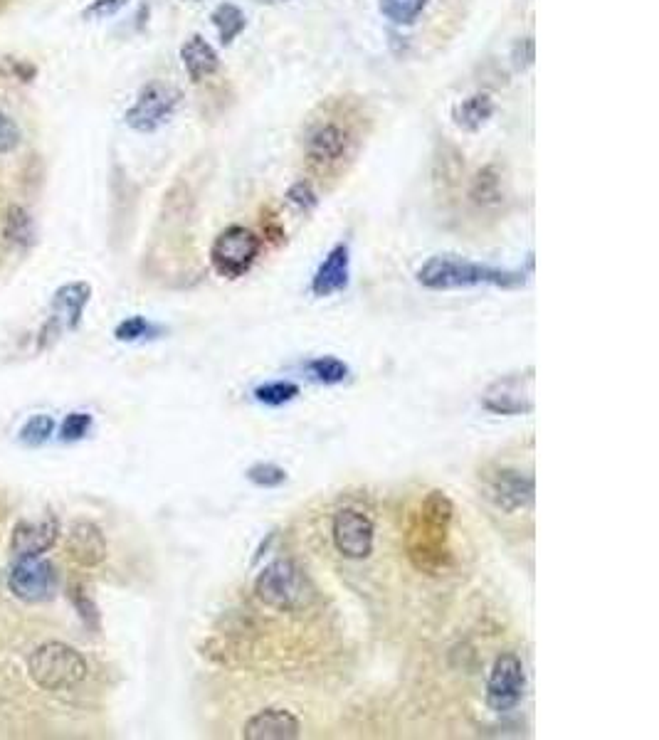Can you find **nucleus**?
Listing matches in <instances>:
<instances>
[{"mask_svg":"<svg viewBox=\"0 0 659 740\" xmlns=\"http://www.w3.org/2000/svg\"><path fill=\"white\" fill-rule=\"evenodd\" d=\"M361 119L358 109L346 99L321 104L319 114L311 116L304 131V156L311 171L331 176L351 161L361 144Z\"/></svg>","mask_w":659,"mask_h":740,"instance_id":"1","label":"nucleus"},{"mask_svg":"<svg viewBox=\"0 0 659 740\" xmlns=\"http://www.w3.org/2000/svg\"><path fill=\"white\" fill-rule=\"evenodd\" d=\"M455 504L442 489L427 491L408 528V555L425 573H440L450 563V528Z\"/></svg>","mask_w":659,"mask_h":740,"instance_id":"2","label":"nucleus"},{"mask_svg":"<svg viewBox=\"0 0 659 740\" xmlns=\"http://www.w3.org/2000/svg\"><path fill=\"white\" fill-rule=\"evenodd\" d=\"M418 282L425 289L447 292V289L467 287H502L516 289L524 287V272H509V269L489 267V264L472 262L460 255H435L418 269Z\"/></svg>","mask_w":659,"mask_h":740,"instance_id":"3","label":"nucleus"},{"mask_svg":"<svg viewBox=\"0 0 659 740\" xmlns=\"http://www.w3.org/2000/svg\"><path fill=\"white\" fill-rule=\"evenodd\" d=\"M255 597L274 612H302L316 600V588L292 558H277L257 575Z\"/></svg>","mask_w":659,"mask_h":740,"instance_id":"4","label":"nucleus"},{"mask_svg":"<svg viewBox=\"0 0 659 740\" xmlns=\"http://www.w3.org/2000/svg\"><path fill=\"white\" fill-rule=\"evenodd\" d=\"M28 674L45 691L75 689L89 676V664L75 647L65 642L40 644L28 659Z\"/></svg>","mask_w":659,"mask_h":740,"instance_id":"5","label":"nucleus"},{"mask_svg":"<svg viewBox=\"0 0 659 740\" xmlns=\"http://www.w3.org/2000/svg\"><path fill=\"white\" fill-rule=\"evenodd\" d=\"M262 250V240L257 232L245 225H230L215 237L210 247V264L225 279L245 277L257 262Z\"/></svg>","mask_w":659,"mask_h":740,"instance_id":"6","label":"nucleus"},{"mask_svg":"<svg viewBox=\"0 0 659 740\" xmlns=\"http://www.w3.org/2000/svg\"><path fill=\"white\" fill-rule=\"evenodd\" d=\"M526 696V666L516 652H502L487 676L484 703L494 713H509Z\"/></svg>","mask_w":659,"mask_h":740,"instance_id":"7","label":"nucleus"},{"mask_svg":"<svg viewBox=\"0 0 659 740\" xmlns=\"http://www.w3.org/2000/svg\"><path fill=\"white\" fill-rule=\"evenodd\" d=\"M331 543L346 560H366L376 548V523L356 506L339 509L331 518Z\"/></svg>","mask_w":659,"mask_h":740,"instance_id":"8","label":"nucleus"},{"mask_svg":"<svg viewBox=\"0 0 659 740\" xmlns=\"http://www.w3.org/2000/svg\"><path fill=\"white\" fill-rule=\"evenodd\" d=\"M534 370L509 373L492 380L482 393V407L492 415H531L534 412Z\"/></svg>","mask_w":659,"mask_h":740,"instance_id":"9","label":"nucleus"},{"mask_svg":"<svg viewBox=\"0 0 659 740\" xmlns=\"http://www.w3.org/2000/svg\"><path fill=\"white\" fill-rule=\"evenodd\" d=\"M178 102H181V92L173 89L171 84L149 82L139 92L136 102L126 109V126H131L139 134H151V131L161 129L171 119Z\"/></svg>","mask_w":659,"mask_h":740,"instance_id":"10","label":"nucleus"},{"mask_svg":"<svg viewBox=\"0 0 659 740\" xmlns=\"http://www.w3.org/2000/svg\"><path fill=\"white\" fill-rule=\"evenodd\" d=\"M8 588L23 602H45L55 597L57 573L50 560L40 555H28L13 565L8 575Z\"/></svg>","mask_w":659,"mask_h":740,"instance_id":"11","label":"nucleus"},{"mask_svg":"<svg viewBox=\"0 0 659 740\" xmlns=\"http://www.w3.org/2000/svg\"><path fill=\"white\" fill-rule=\"evenodd\" d=\"M484 491H487V499L499 511H504V514H519V511L529 509L534 504L536 481L531 474L521 472V469L504 467L489 474Z\"/></svg>","mask_w":659,"mask_h":740,"instance_id":"12","label":"nucleus"},{"mask_svg":"<svg viewBox=\"0 0 659 740\" xmlns=\"http://www.w3.org/2000/svg\"><path fill=\"white\" fill-rule=\"evenodd\" d=\"M245 740H294L302 736V721L284 706H267L252 713L242 726Z\"/></svg>","mask_w":659,"mask_h":740,"instance_id":"13","label":"nucleus"},{"mask_svg":"<svg viewBox=\"0 0 659 740\" xmlns=\"http://www.w3.org/2000/svg\"><path fill=\"white\" fill-rule=\"evenodd\" d=\"M67 555L75 560L82 568H97L107 560L109 546L104 531L92 521H77L72 523L70 533H67Z\"/></svg>","mask_w":659,"mask_h":740,"instance_id":"14","label":"nucleus"},{"mask_svg":"<svg viewBox=\"0 0 659 740\" xmlns=\"http://www.w3.org/2000/svg\"><path fill=\"white\" fill-rule=\"evenodd\" d=\"M89 296H92V287L87 282H72L57 289L47 331H55V336H60L62 331H75L82 321L84 306L89 304Z\"/></svg>","mask_w":659,"mask_h":740,"instance_id":"15","label":"nucleus"},{"mask_svg":"<svg viewBox=\"0 0 659 740\" xmlns=\"http://www.w3.org/2000/svg\"><path fill=\"white\" fill-rule=\"evenodd\" d=\"M351 279V250L349 245L339 242L329 250L324 262L316 269L314 279H311V294L314 296H334L346 292Z\"/></svg>","mask_w":659,"mask_h":740,"instance_id":"16","label":"nucleus"},{"mask_svg":"<svg viewBox=\"0 0 659 740\" xmlns=\"http://www.w3.org/2000/svg\"><path fill=\"white\" fill-rule=\"evenodd\" d=\"M57 536H60V523L55 516L40 518V521H20L10 538V551L18 558L42 555L55 546Z\"/></svg>","mask_w":659,"mask_h":740,"instance_id":"17","label":"nucleus"},{"mask_svg":"<svg viewBox=\"0 0 659 740\" xmlns=\"http://www.w3.org/2000/svg\"><path fill=\"white\" fill-rule=\"evenodd\" d=\"M181 60L193 84H200L203 79L213 77V74L220 70L218 52L213 50L210 42H205L203 35H191L183 42Z\"/></svg>","mask_w":659,"mask_h":740,"instance_id":"18","label":"nucleus"},{"mask_svg":"<svg viewBox=\"0 0 659 740\" xmlns=\"http://www.w3.org/2000/svg\"><path fill=\"white\" fill-rule=\"evenodd\" d=\"M469 200L482 210H494L506 200L504 173L497 163H489L469 183Z\"/></svg>","mask_w":659,"mask_h":740,"instance_id":"19","label":"nucleus"},{"mask_svg":"<svg viewBox=\"0 0 659 740\" xmlns=\"http://www.w3.org/2000/svg\"><path fill=\"white\" fill-rule=\"evenodd\" d=\"M494 114V102L489 94H472V97L462 99L452 111V119L462 131H479Z\"/></svg>","mask_w":659,"mask_h":740,"instance_id":"20","label":"nucleus"},{"mask_svg":"<svg viewBox=\"0 0 659 740\" xmlns=\"http://www.w3.org/2000/svg\"><path fill=\"white\" fill-rule=\"evenodd\" d=\"M210 20H213V25L218 28L220 42H223V45H233L235 37L247 28L245 13H242L235 3H220L218 8L213 10V15H210Z\"/></svg>","mask_w":659,"mask_h":740,"instance_id":"21","label":"nucleus"},{"mask_svg":"<svg viewBox=\"0 0 659 740\" xmlns=\"http://www.w3.org/2000/svg\"><path fill=\"white\" fill-rule=\"evenodd\" d=\"M462 171H465V163L462 156L457 153L455 146H442V153H437L435 158V183L442 188H455L460 183Z\"/></svg>","mask_w":659,"mask_h":740,"instance_id":"22","label":"nucleus"},{"mask_svg":"<svg viewBox=\"0 0 659 740\" xmlns=\"http://www.w3.org/2000/svg\"><path fill=\"white\" fill-rule=\"evenodd\" d=\"M307 370L311 378L316 380V383H324V385H339L344 383L346 378H349V366H346L341 358L336 356H321V358H314V361L307 363Z\"/></svg>","mask_w":659,"mask_h":740,"instance_id":"23","label":"nucleus"},{"mask_svg":"<svg viewBox=\"0 0 659 740\" xmlns=\"http://www.w3.org/2000/svg\"><path fill=\"white\" fill-rule=\"evenodd\" d=\"M427 0H381L378 10L393 25H410L420 18Z\"/></svg>","mask_w":659,"mask_h":740,"instance_id":"24","label":"nucleus"},{"mask_svg":"<svg viewBox=\"0 0 659 740\" xmlns=\"http://www.w3.org/2000/svg\"><path fill=\"white\" fill-rule=\"evenodd\" d=\"M297 395H299V385L292 383V380H272V383H265V385H260V388H255L257 403L270 405V407H282V405L292 403Z\"/></svg>","mask_w":659,"mask_h":740,"instance_id":"25","label":"nucleus"},{"mask_svg":"<svg viewBox=\"0 0 659 740\" xmlns=\"http://www.w3.org/2000/svg\"><path fill=\"white\" fill-rule=\"evenodd\" d=\"M5 235L10 242H18V245H30L33 242V220L25 213L23 208L13 205L8 210V225H5Z\"/></svg>","mask_w":659,"mask_h":740,"instance_id":"26","label":"nucleus"},{"mask_svg":"<svg viewBox=\"0 0 659 740\" xmlns=\"http://www.w3.org/2000/svg\"><path fill=\"white\" fill-rule=\"evenodd\" d=\"M247 479L262 489H274V486H282L287 481V472L272 462H257L247 469Z\"/></svg>","mask_w":659,"mask_h":740,"instance_id":"27","label":"nucleus"},{"mask_svg":"<svg viewBox=\"0 0 659 740\" xmlns=\"http://www.w3.org/2000/svg\"><path fill=\"white\" fill-rule=\"evenodd\" d=\"M52 430H55V420H52V417L35 415V417H30L28 425L23 427L20 437H23V442H28V444H42V442H47V437L52 435Z\"/></svg>","mask_w":659,"mask_h":740,"instance_id":"28","label":"nucleus"},{"mask_svg":"<svg viewBox=\"0 0 659 740\" xmlns=\"http://www.w3.org/2000/svg\"><path fill=\"white\" fill-rule=\"evenodd\" d=\"M287 200L294 205V208L302 210V213H311V210H314L316 205H319V198H316L314 185H311L309 181H297V183H294L292 188L287 190Z\"/></svg>","mask_w":659,"mask_h":740,"instance_id":"29","label":"nucleus"},{"mask_svg":"<svg viewBox=\"0 0 659 740\" xmlns=\"http://www.w3.org/2000/svg\"><path fill=\"white\" fill-rule=\"evenodd\" d=\"M23 144V131L10 119L5 111H0V156H8L15 148Z\"/></svg>","mask_w":659,"mask_h":740,"instance_id":"30","label":"nucleus"},{"mask_svg":"<svg viewBox=\"0 0 659 740\" xmlns=\"http://www.w3.org/2000/svg\"><path fill=\"white\" fill-rule=\"evenodd\" d=\"M89 430H92V415H87V412H72V415L65 417V422L60 427L62 440L67 442L82 440Z\"/></svg>","mask_w":659,"mask_h":740,"instance_id":"31","label":"nucleus"},{"mask_svg":"<svg viewBox=\"0 0 659 740\" xmlns=\"http://www.w3.org/2000/svg\"><path fill=\"white\" fill-rule=\"evenodd\" d=\"M131 0H94L92 5L82 10L84 20H107L112 15H117L121 8H126Z\"/></svg>","mask_w":659,"mask_h":740,"instance_id":"32","label":"nucleus"},{"mask_svg":"<svg viewBox=\"0 0 659 740\" xmlns=\"http://www.w3.org/2000/svg\"><path fill=\"white\" fill-rule=\"evenodd\" d=\"M149 333H151V324L144 319V316H131V319L121 321V324L117 326V331H114V336H117L119 341H139V338L149 336Z\"/></svg>","mask_w":659,"mask_h":740,"instance_id":"33","label":"nucleus"},{"mask_svg":"<svg viewBox=\"0 0 659 740\" xmlns=\"http://www.w3.org/2000/svg\"><path fill=\"white\" fill-rule=\"evenodd\" d=\"M75 602H77V610H79V615H82V620L87 622L89 627H97L99 625V612H97V607H94V602L89 600V597L84 595L82 590L75 592Z\"/></svg>","mask_w":659,"mask_h":740,"instance_id":"34","label":"nucleus"},{"mask_svg":"<svg viewBox=\"0 0 659 740\" xmlns=\"http://www.w3.org/2000/svg\"><path fill=\"white\" fill-rule=\"evenodd\" d=\"M257 3H265V5H279V3H289V0H257Z\"/></svg>","mask_w":659,"mask_h":740,"instance_id":"35","label":"nucleus"},{"mask_svg":"<svg viewBox=\"0 0 659 740\" xmlns=\"http://www.w3.org/2000/svg\"><path fill=\"white\" fill-rule=\"evenodd\" d=\"M188 3H198V0H188Z\"/></svg>","mask_w":659,"mask_h":740,"instance_id":"36","label":"nucleus"}]
</instances>
